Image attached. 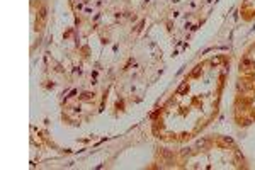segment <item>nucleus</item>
<instances>
[{
  "label": "nucleus",
  "mask_w": 255,
  "mask_h": 170,
  "mask_svg": "<svg viewBox=\"0 0 255 170\" xmlns=\"http://www.w3.org/2000/svg\"><path fill=\"white\" fill-rule=\"evenodd\" d=\"M232 68V56L211 53L197 60L165 101L151 113L150 131L163 145H182L216 121Z\"/></svg>",
  "instance_id": "f257e3e1"
},
{
  "label": "nucleus",
  "mask_w": 255,
  "mask_h": 170,
  "mask_svg": "<svg viewBox=\"0 0 255 170\" xmlns=\"http://www.w3.org/2000/svg\"><path fill=\"white\" fill-rule=\"evenodd\" d=\"M150 169L240 170L249 169V164L235 140L225 135H206L187 143L174 145V148H157Z\"/></svg>",
  "instance_id": "f03ea898"
},
{
  "label": "nucleus",
  "mask_w": 255,
  "mask_h": 170,
  "mask_svg": "<svg viewBox=\"0 0 255 170\" xmlns=\"http://www.w3.org/2000/svg\"><path fill=\"white\" fill-rule=\"evenodd\" d=\"M232 118L238 128L255 124V41L245 48L238 60Z\"/></svg>",
  "instance_id": "7ed1b4c3"
},
{
  "label": "nucleus",
  "mask_w": 255,
  "mask_h": 170,
  "mask_svg": "<svg viewBox=\"0 0 255 170\" xmlns=\"http://www.w3.org/2000/svg\"><path fill=\"white\" fill-rule=\"evenodd\" d=\"M240 17L245 22H250V20L255 19V0H242Z\"/></svg>",
  "instance_id": "20e7f679"
}]
</instances>
